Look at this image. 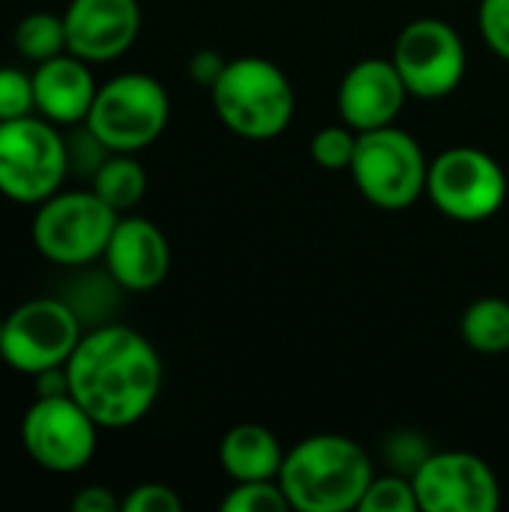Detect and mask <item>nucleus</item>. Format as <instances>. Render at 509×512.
<instances>
[{
  "mask_svg": "<svg viewBox=\"0 0 509 512\" xmlns=\"http://www.w3.org/2000/svg\"><path fill=\"white\" fill-rule=\"evenodd\" d=\"M93 66L69 51L33 66L36 114L54 126H81L96 99Z\"/></svg>",
  "mask_w": 509,
  "mask_h": 512,
  "instance_id": "dca6fc26",
  "label": "nucleus"
},
{
  "mask_svg": "<svg viewBox=\"0 0 509 512\" xmlns=\"http://www.w3.org/2000/svg\"><path fill=\"white\" fill-rule=\"evenodd\" d=\"M348 171L360 195L387 213L408 210L420 201V195H426V153L414 135L396 129L393 123L357 135V150Z\"/></svg>",
  "mask_w": 509,
  "mask_h": 512,
  "instance_id": "423d86ee",
  "label": "nucleus"
},
{
  "mask_svg": "<svg viewBox=\"0 0 509 512\" xmlns=\"http://www.w3.org/2000/svg\"><path fill=\"white\" fill-rule=\"evenodd\" d=\"M69 396L102 426L141 423L162 393V360L147 336L126 324H99L66 360Z\"/></svg>",
  "mask_w": 509,
  "mask_h": 512,
  "instance_id": "f257e3e1",
  "label": "nucleus"
},
{
  "mask_svg": "<svg viewBox=\"0 0 509 512\" xmlns=\"http://www.w3.org/2000/svg\"><path fill=\"white\" fill-rule=\"evenodd\" d=\"M102 426L69 396H36L21 417V444L30 462L48 474L84 471L99 447Z\"/></svg>",
  "mask_w": 509,
  "mask_h": 512,
  "instance_id": "1a4fd4ad",
  "label": "nucleus"
},
{
  "mask_svg": "<svg viewBox=\"0 0 509 512\" xmlns=\"http://www.w3.org/2000/svg\"><path fill=\"white\" fill-rule=\"evenodd\" d=\"M168 117L171 99L162 81L147 72H123L99 84L84 126L111 153H138L165 132Z\"/></svg>",
  "mask_w": 509,
  "mask_h": 512,
  "instance_id": "0eeeda50",
  "label": "nucleus"
},
{
  "mask_svg": "<svg viewBox=\"0 0 509 512\" xmlns=\"http://www.w3.org/2000/svg\"><path fill=\"white\" fill-rule=\"evenodd\" d=\"M120 213L93 189H60L33 210V249L57 267H87L105 255Z\"/></svg>",
  "mask_w": 509,
  "mask_h": 512,
  "instance_id": "20e7f679",
  "label": "nucleus"
},
{
  "mask_svg": "<svg viewBox=\"0 0 509 512\" xmlns=\"http://www.w3.org/2000/svg\"><path fill=\"white\" fill-rule=\"evenodd\" d=\"M291 510L279 480H255V483H234L225 495L222 512H285Z\"/></svg>",
  "mask_w": 509,
  "mask_h": 512,
  "instance_id": "5701e85b",
  "label": "nucleus"
},
{
  "mask_svg": "<svg viewBox=\"0 0 509 512\" xmlns=\"http://www.w3.org/2000/svg\"><path fill=\"white\" fill-rule=\"evenodd\" d=\"M375 477L369 453L345 435H309L285 453L279 486L300 512H351Z\"/></svg>",
  "mask_w": 509,
  "mask_h": 512,
  "instance_id": "f03ea898",
  "label": "nucleus"
},
{
  "mask_svg": "<svg viewBox=\"0 0 509 512\" xmlns=\"http://www.w3.org/2000/svg\"><path fill=\"white\" fill-rule=\"evenodd\" d=\"M69 144L60 126L39 114L0 123V195L36 207L63 189L69 177Z\"/></svg>",
  "mask_w": 509,
  "mask_h": 512,
  "instance_id": "39448f33",
  "label": "nucleus"
},
{
  "mask_svg": "<svg viewBox=\"0 0 509 512\" xmlns=\"http://www.w3.org/2000/svg\"><path fill=\"white\" fill-rule=\"evenodd\" d=\"M0 339H3V315H0Z\"/></svg>",
  "mask_w": 509,
  "mask_h": 512,
  "instance_id": "c756f323",
  "label": "nucleus"
},
{
  "mask_svg": "<svg viewBox=\"0 0 509 512\" xmlns=\"http://www.w3.org/2000/svg\"><path fill=\"white\" fill-rule=\"evenodd\" d=\"M426 195L456 222H486L507 201V171L480 147H447L429 162Z\"/></svg>",
  "mask_w": 509,
  "mask_h": 512,
  "instance_id": "9d476101",
  "label": "nucleus"
},
{
  "mask_svg": "<svg viewBox=\"0 0 509 512\" xmlns=\"http://www.w3.org/2000/svg\"><path fill=\"white\" fill-rule=\"evenodd\" d=\"M183 501L180 495L165 483H141L123 498L120 512H180Z\"/></svg>",
  "mask_w": 509,
  "mask_h": 512,
  "instance_id": "bb28decb",
  "label": "nucleus"
},
{
  "mask_svg": "<svg viewBox=\"0 0 509 512\" xmlns=\"http://www.w3.org/2000/svg\"><path fill=\"white\" fill-rule=\"evenodd\" d=\"M360 512H417V492H414V480L405 474H387V477H372L363 501H360Z\"/></svg>",
  "mask_w": 509,
  "mask_h": 512,
  "instance_id": "412c9836",
  "label": "nucleus"
},
{
  "mask_svg": "<svg viewBox=\"0 0 509 512\" xmlns=\"http://www.w3.org/2000/svg\"><path fill=\"white\" fill-rule=\"evenodd\" d=\"M393 66L417 99L450 96L468 69V51L459 30L441 18H417L402 27L393 45Z\"/></svg>",
  "mask_w": 509,
  "mask_h": 512,
  "instance_id": "9b49d317",
  "label": "nucleus"
},
{
  "mask_svg": "<svg viewBox=\"0 0 509 512\" xmlns=\"http://www.w3.org/2000/svg\"><path fill=\"white\" fill-rule=\"evenodd\" d=\"M462 339L477 354H507L509 351V303L504 297H480L474 300L462 321Z\"/></svg>",
  "mask_w": 509,
  "mask_h": 512,
  "instance_id": "6ab92c4d",
  "label": "nucleus"
},
{
  "mask_svg": "<svg viewBox=\"0 0 509 512\" xmlns=\"http://www.w3.org/2000/svg\"><path fill=\"white\" fill-rule=\"evenodd\" d=\"M477 24L486 45L509 63V0H480Z\"/></svg>",
  "mask_w": 509,
  "mask_h": 512,
  "instance_id": "a878e982",
  "label": "nucleus"
},
{
  "mask_svg": "<svg viewBox=\"0 0 509 512\" xmlns=\"http://www.w3.org/2000/svg\"><path fill=\"white\" fill-rule=\"evenodd\" d=\"M357 129H351L348 123L342 126H324L315 132L309 153L312 159L324 168V171H348L354 150H357Z\"/></svg>",
  "mask_w": 509,
  "mask_h": 512,
  "instance_id": "4be33fe9",
  "label": "nucleus"
},
{
  "mask_svg": "<svg viewBox=\"0 0 509 512\" xmlns=\"http://www.w3.org/2000/svg\"><path fill=\"white\" fill-rule=\"evenodd\" d=\"M408 96L411 93L393 60L363 57L345 72L336 102H339L342 123H348L357 132H369L396 123Z\"/></svg>",
  "mask_w": 509,
  "mask_h": 512,
  "instance_id": "2eb2a0df",
  "label": "nucleus"
},
{
  "mask_svg": "<svg viewBox=\"0 0 509 512\" xmlns=\"http://www.w3.org/2000/svg\"><path fill=\"white\" fill-rule=\"evenodd\" d=\"M432 453H435L432 444H429L420 432H411V429L390 435V441L384 444L387 462L393 465L396 474H405V477H414L417 468H420Z\"/></svg>",
  "mask_w": 509,
  "mask_h": 512,
  "instance_id": "393cba45",
  "label": "nucleus"
},
{
  "mask_svg": "<svg viewBox=\"0 0 509 512\" xmlns=\"http://www.w3.org/2000/svg\"><path fill=\"white\" fill-rule=\"evenodd\" d=\"M210 99L225 129L246 141L279 138L291 126L297 108L288 75L273 60L258 54L228 60L210 87Z\"/></svg>",
  "mask_w": 509,
  "mask_h": 512,
  "instance_id": "7ed1b4c3",
  "label": "nucleus"
},
{
  "mask_svg": "<svg viewBox=\"0 0 509 512\" xmlns=\"http://www.w3.org/2000/svg\"><path fill=\"white\" fill-rule=\"evenodd\" d=\"M219 462L234 483L279 480L285 453L279 438L258 423H240L225 432L219 444Z\"/></svg>",
  "mask_w": 509,
  "mask_h": 512,
  "instance_id": "f3484780",
  "label": "nucleus"
},
{
  "mask_svg": "<svg viewBox=\"0 0 509 512\" xmlns=\"http://www.w3.org/2000/svg\"><path fill=\"white\" fill-rule=\"evenodd\" d=\"M420 512H495L501 486L486 459L465 450H435L411 477Z\"/></svg>",
  "mask_w": 509,
  "mask_h": 512,
  "instance_id": "f8f14e48",
  "label": "nucleus"
},
{
  "mask_svg": "<svg viewBox=\"0 0 509 512\" xmlns=\"http://www.w3.org/2000/svg\"><path fill=\"white\" fill-rule=\"evenodd\" d=\"M225 54H219V51H213V48H201V51H195L192 57H189V63H186V72H189V78L195 81V84H201V87H213L216 84V78L222 75V69H225Z\"/></svg>",
  "mask_w": 509,
  "mask_h": 512,
  "instance_id": "cd10ccee",
  "label": "nucleus"
},
{
  "mask_svg": "<svg viewBox=\"0 0 509 512\" xmlns=\"http://www.w3.org/2000/svg\"><path fill=\"white\" fill-rule=\"evenodd\" d=\"M12 45L27 63H45L57 54L66 51V24L63 15L57 12H27L15 30H12Z\"/></svg>",
  "mask_w": 509,
  "mask_h": 512,
  "instance_id": "aec40b11",
  "label": "nucleus"
},
{
  "mask_svg": "<svg viewBox=\"0 0 509 512\" xmlns=\"http://www.w3.org/2000/svg\"><path fill=\"white\" fill-rule=\"evenodd\" d=\"M105 270L123 291L144 294L165 282L171 270V246L156 222L123 213L105 246Z\"/></svg>",
  "mask_w": 509,
  "mask_h": 512,
  "instance_id": "4468645a",
  "label": "nucleus"
},
{
  "mask_svg": "<svg viewBox=\"0 0 509 512\" xmlns=\"http://www.w3.org/2000/svg\"><path fill=\"white\" fill-rule=\"evenodd\" d=\"M36 114L33 72L18 66H0V123Z\"/></svg>",
  "mask_w": 509,
  "mask_h": 512,
  "instance_id": "b1692460",
  "label": "nucleus"
},
{
  "mask_svg": "<svg viewBox=\"0 0 509 512\" xmlns=\"http://www.w3.org/2000/svg\"><path fill=\"white\" fill-rule=\"evenodd\" d=\"M81 336V318L66 300L33 297L3 315L0 360L12 372L36 378L48 369L66 366Z\"/></svg>",
  "mask_w": 509,
  "mask_h": 512,
  "instance_id": "6e6552de",
  "label": "nucleus"
},
{
  "mask_svg": "<svg viewBox=\"0 0 509 512\" xmlns=\"http://www.w3.org/2000/svg\"><path fill=\"white\" fill-rule=\"evenodd\" d=\"M90 189L123 216L141 204L147 192V171L132 153H108V159L93 171Z\"/></svg>",
  "mask_w": 509,
  "mask_h": 512,
  "instance_id": "a211bd4d",
  "label": "nucleus"
},
{
  "mask_svg": "<svg viewBox=\"0 0 509 512\" xmlns=\"http://www.w3.org/2000/svg\"><path fill=\"white\" fill-rule=\"evenodd\" d=\"M123 501L114 498V492L108 486H84L78 489V495L72 498V512H120Z\"/></svg>",
  "mask_w": 509,
  "mask_h": 512,
  "instance_id": "c85d7f7f",
  "label": "nucleus"
},
{
  "mask_svg": "<svg viewBox=\"0 0 509 512\" xmlns=\"http://www.w3.org/2000/svg\"><path fill=\"white\" fill-rule=\"evenodd\" d=\"M66 51L90 66L123 57L141 33L138 0H69L63 9Z\"/></svg>",
  "mask_w": 509,
  "mask_h": 512,
  "instance_id": "ddd939ff",
  "label": "nucleus"
}]
</instances>
